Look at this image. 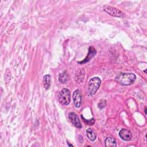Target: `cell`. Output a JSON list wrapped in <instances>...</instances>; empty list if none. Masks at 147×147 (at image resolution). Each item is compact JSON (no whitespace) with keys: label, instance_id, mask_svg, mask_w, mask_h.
<instances>
[{"label":"cell","instance_id":"8992f818","mask_svg":"<svg viewBox=\"0 0 147 147\" xmlns=\"http://www.w3.org/2000/svg\"><path fill=\"white\" fill-rule=\"evenodd\" d=\"M74 105L76 107H79L82 102V96L79 90H76L72 95Z\"/></svg>","mask_w":147,"mask_h":147},{"label":"cell","instance_id":"7c38bea8","mask_svg":"<svg viewBox=\"0 0 147 147\" xmlns=\"http://www.w3.org/2000/svg\"><path fill=\"white\" fill-rule=\"evenodd\" d=\"M59 81L62 83H64L67 82V80H68V75L65 72H63L61 73L59 75Z\"/></svg>","mask_w":147,"mask_h":147},{"label":"cell","instance_id":"3957f363","mask_svg":"<svg viewBox=\"0 0 147 147\" xmlns=\"http://www.w3.org/2000/svg\"><path fill=\"white\" fill-rule=\"evenodd\" d=\"M59 101L63 105H68L71 101L70 91L67 88H63L58 95Z\"/></svg>","mask_w":147,"mask_h":147},{"label":"cell","instance_id":"8fae6325","mask_svg":"<svg viewBox=\"0 0 147 147\" xmlns=\"http://www.w3.org/2000/svg\"><path fill=\"white\" fill-rule=\"evenodd\" d=\"M86 135L88 138L91 141H94L96 138V134L95 133L94 130L90 128H88L86 130Z\"/></svg>","mask_w":147,"mask_h":147},{"label":"cell","instance_id":"5bb4252c","mask_svg":"<svg viewBox=\"0 0 147 147\" xmlns=\"http://www.w3.org/2000/svg\"><path fill=\"white\" fill-rule=\"evenodd\" d=\"M67 144H68V146H74V145H71V144H69L68 142H67Z\"/></svg>","mask_w":147,"mask_h":147},{"label":"cell","instance_id":"277c9868","mask_svg":"<svg viewBox=\"0 0 147 147\" xmlns=\"http://www.w3.org/2000/svg\"><path fill=\"white\" fill-rule=\"evenodd\" d=\"M103 10L109 14L110 16L113 17H118V18H123L125 17V13H123L122 11L119 10L117 8L109 6V5H105L103 7Z\"/></svg>","mask_w":147,"mask_h":147},{"label":"cell","instance_id":"ba28073f","mask_svg":"<svg viewBox=\"0 0 147 147\" xmlns=\"http://www.w3.org/2000/svg\"><path fill=\"white\" fill-rule=\"evenodd\" d=\"M96 53V51L95 50V49L92 47V46H90L89 49H88V53L87 56V57L82 61H79L78 63L79 64H84L86 63L88 61H89L90 60V59L91 58H92Z\"/></svg>","mask_w":147,"mask_h":147},{"label":"cell","instance_id":"9a60e30c","mask_svg":"<svg viewBox=\"0 0 147 147\" xmlns=\"http://www.w3.org/2000/svg\"><path fill=\"white\" fill-rule=\"evenodd\" d=\"M145 114H146V107H145Z\"/></svg>","mask_w":147,"mask_h":147},{"label":"cell","instance_id":"30bf717a","mask_svg":"<svg viewBox=\"0 0 147 147\" xmlns=\"http://www.w3.org/2000/svg\"><path fill=\"white\" fill-rule=\"evenodd\" d=\"M43 86L45 89L47 90L51 86V76L49 74L45 75L43 77Z\"/></svg>","mask_w":147,"mask_h":147},{"label":"cell","instance_id":"5b68a950","mask_svg":"<svg viewBox=\"0 0 147 147\" xmlns=\"http://www.w3.org/2000/svg\"><path fill=\"white\" fill-rule=\"evenodd\" d=\"M120 138L124 141H130L132 138L131 132L126 129H122L119 132Z\"/></svg>","mask_w":147,"mask_h":147},{"label":"cell","instance_id":"6da1fadb","mask_svg":"<svg viewBox=\"0 0 147 147\" xmlns=\"http://www.w3.org/2000/svg\"><path fill=\"white\" fill-rule=\"evenodd\" d=\"M136 79V76L133 73H119L115 78L117 82L123 86H130L133 84Z\"/></svg>","mask_w":147,"mask_h":147},{"label":"cell","instance_id":"7a4b0ae2","mask_svg":"<svg viewBox=\"0 0 147 147\" xmlns=\"http://www.w3.org/2000/svg\"><path fill=\"white\" fill-rule=\"evenodd\" d=\"M101 80L98 77H94L91 78L88 84V94L89 96H93L98 91L100 85Z\"/></svg>","mask_w":147,"mask_h":147},{"label":"cell","instance_id":"52a82bcc","mask_svg":"<svg viewBox=\"0 0 147 147\" xmlns=\"http://www.w3.org/2000/svg\"><path fill=\"white\" fill-rule=\"evenodd\" d=\"M68 117L71 122L75 127H76L78 129H80L82 127V124L76 113L71 112L69 114Z\"/></svg>","mask_w":147,"mask_h":147},{"label":"cell","instance_id":"9c48e42d","mask_svg":"<svg viewBox=\"0 0 147 147\" xmlns=\"http://www.w3.org/2000/svg\"><path fill=\"white\" fill-rule=\"evenodd\" d=\"M105 145L107 147H115L117 146L116 140L113 137H107L105 140Z\"/></svg>","mask_w":147,"mask_h":147},{"label":"cell","instance_id":"4fadbf2b","mask_svg":"<svg viewBox=\"0 0 147 147\" xmlns=\"http://www.w3.org/2000/svg\"><path fill=\"white\" fill-rule=\"evenodd\" d=\"M81 118L83 119V121L86 123V125H92L94 123V122H95V120H94V118H91V119H85L84 118V117L82 115H81Z\"/></svg>","mask_w":147,"mask_h":147}]
</instances>
